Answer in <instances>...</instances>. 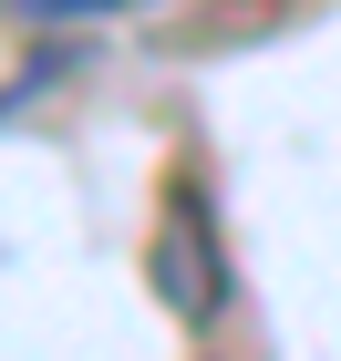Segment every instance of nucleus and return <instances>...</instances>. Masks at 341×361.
I'll list each match as a JSON object with an SVG mask.
<instances>
[{"label": "nucleus", "instance_id": "obj_1", "mask_svg": "<svg viewBox=\"0 0 341 361\" xmlns=\"http://www.w3.org/2000/svg\"><path fill=\"white\" fill-rule=\"evenodd\" d=\"M21 11H42V21H73V11H114V0H21Z\"/></svg>", "mask_w": 341, "mask_h": 361}]
</instances>
